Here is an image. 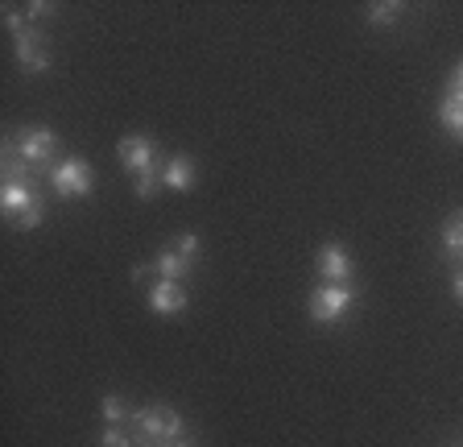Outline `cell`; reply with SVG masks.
Masks as SVG:
<instances>
[{
  "mask_svg": "<svg viewBox=\"0 0 463 447\" xmlns=\"http://www.w3.org/2000/svg\"><path fill=\"white\" fill-rule=\"evenodd\" d=\"M99 414H104L108 423L116 427V423H125V418H133V410H128L120 398H104V402H99Z\"/></svg>",
  "mask_w": 463,
  "mask_h": 447,
  "instance_id": "17",
  "label": "cell"
},
{
  "mask_svg": "<svg viewBox=\"0 0 463 447\" xmlns=\"http://www.w3.org/2000/svg\"><path fill=\"white\" fill-rule=\"evenodd\" d=\"M183 418L170 406H141L133 410V439L145 447H165L174 439H183Z\"/></svg>",
  "mask_w": 463,
  "mask_h": 447,
  "instance_id": "1",
  "label": "cell"
},
{
  "mask_svg": "<svg viewBox=\"0 0 463 447\" xmlns=\"http://www.w3.org/2000/svg\"><path fill=\"white\" fill-rule=\"evenodd\" d=\"M13 50H17V67L25 71V75H42V71H50V50L46 42H42L38 25H29V30L13 33Z\"/></svg>",
  "mask_w": 463,
  "mask_h": 447,
  "instance_id": "7",
  "label": "cell"
},
{
  "mask_svg": "<svg viewBox=\"0 0 463 447\" xmlns=\"http://www.w3.org/2000/svg\"><path fill=\"white\" fill-rule=\"evenodd\" d=\"M443 249L447 257H463V212H455L443 228Z\"/></svg>",
  "mask_w": 463,
  "mask_h": 447,
  "instance_id": "14",
  "label": "cell"
},
{
  "mask_svg": "<svg viewBox=\"0 0 463 447\" xmlns=\"http://www.w3.org/2000/svg\"><path fill=\"white\" fill-rule=\"evenodd\" d=\"M402 13H405L402 0H385V5H373V9H368V25H393Z\"/></svg>",
  "mask_w": 463,
  "mask_h": 447,
  "instance_id": "15",
  "label": "cell"
},
{
  "mask_svg": "<svg viewBox=\"0 0 463 447\" xmlns=\"http://www.w3.org/2000/svg\"><path fill=\"white\" fill-rule=\"evenodd\" d=\"M116 157H120V166H125L128 175H145V170H154L157 166V146L154 137H141V133H128L120 137V146H116Z\"/></svg>",
  "mask_w": 463,
  "mask_h": 447,
  "instance_id": "6",
  "label": "cell"
},
{
  "mask_svg": "<svg viewBox=\"0 0 463 447\" xmlns=\"http://www.w3.org/2000/svg\"><path fill=\"white\" fill-rule=\"evenodd\" d=\"M154 270H157V282H183V278H191L194 273V262L191 257H183L178 249H162L157 262H154Z\"/></svg>",
  "mask_w": 463,
  "mask_h": 447,
  "instance_id": "10",
  "label": "cell"
},
{
  "mask_svg": "<svg viewBox=\"0 0 463 447\" xmlns=\"http://www.w3.org/2000/svg\"><path fill=\"white\" fill-rule=\"evenodd\" d=\"M318 278H323V286L352 282V257H347L344 244H323L318 249Z\"/></svg>",
  "mask_w": 463,
  "mask_h": 447,
  "instance_id": "8",
  "label": "cell"
},
{
  "mask_svg": "<svg viewBox=\"0 0 463 447\" xmlns=\"http://www.w3.org/2000/svg\"><path fill=\"white\" fill-rule=\"evenodd\" d=\"M439 125H443L455 141H463V96L459 91H447L443 96V104H439Z\"/></svg>",
  "mask_w": 463,
  "mask_h": 447,
  "instance_id": "13",
  "label": "cell"
},
{
  "mask_svg": "<svg viewBox=\"0 0 463 447\" xmlns=\"http://www.w3.org/2000/svg\"><path fill=\"white\" fill-rule=\"evenodd\" d=\"M165 447H194V443H191V439L183 435V439H174V443H165Z\"/></svg>",
  "mask_w": 463,
  "mask_h": 447,
  "instance_id": "22",
  "label": "cell"
},
{
  "mask_svg": "<svg viewBox=\"0 0 463 447\" xmlns=\"http://www.w3.org/2000/svg\"><path fill=\"white\" fill-rule=\"evenodd\" d=\"M13 146H17V154L25 157L33 170H42V166H58V149H62V141H58L54 128L33 125V128H21V133L13 137Z\"/></svg>",
  "mask_w": 463,
  "mask_h": 447,
  "instance_id": "4",
  "label": "cell"
},
{
  "mask_svg": "<svg viewBox=\"0 0 463 447\" xmlns=\"http://www.w3.org/2000/svg\"><path fill=\"white\" fill-rule=\"evenodd\" d=\"M162 186H170V191H191L194 186V162L191 157H170V162H162Z\"/></svg>",
  "mask_w": 463,
  "mask_h": 447,
  "instance_id": "11",
  "label": "cell"
},
{
  "mask_svg": "<svg viewBox=\"0 0 463 447\" xmlns=\"http://www.w3.org/2000/svg\"><path fill=\"white\" fill-rule=\"evenodd\" d=\"M455 299L463 302V273H459V278H455Z\"/></svg>",
  "mask_w": 463,
  "mask_h": 447,
  "instance_id": "21",
  "label": "cell"
},
{
  "mask_svg": "<svg viewBox=\"0 0 463 447\" xmlns=\"http://www.w3.org/2000/svg\"><path fill=\"white\" fill-rule=\"evenodd\" d=\"M0 170H5V183H33V166L17 154L13 137L5 141V154H0Z\"/></svg>",
  "mask_w": 463,
  "mask_h": 447,
  "instance_id": "12",
  "label": "cell"
},
{
  "mask_svg": "<svg viewBox=\"0 0 463 447\" xmlns=\"http://www.w3.org/2000/svg\"><path fill=\"white\" fill-rule=\"evenodd\" d=\"M149 307H154L157 315H183L186 311L183 282H154L149 286Z\"/></svg>",
  "mask_w": 463,
  "mask_h": 447,
  "instance_id": "9",
  "label": "cell"
},
{
  "mask_svg": "<svg viewBox=\"0 0 463 447\" xmlns=\"http://www.w3.org/2000/svg\"><path fill=\"white\" fill-rule=\"evenodd\" d=\"M451 91H459L463 96V59L455 62V71H451Z\"/></svg>",
  "mask_w": 463,
  "mask_h": 447,
  "instance_id": "20",
  "label": "cell"
},
{
  "mask_svg": "<svg viewBox=\"0 0 463 447\" xmlns=\"http://www.w3.org/2000/svg\"><path fill=\"white\" fill-rule=\"evenodd\" d=\"M157 186H162V166H154V170H145V175H137L133 191H137V199H154Z\"/></svg>",
  "mask_w": 463,
  "mask_h": 447,
  "instance_id": "16",
  "label": "cell"
},
{
  "mask_svg": "<svg viewBox=\"0 0 463 447\" xmlns=\"http://www.w3.org/2000/svg\"><path fill=\"white\" fill-rule=\"evenodd\" d=\"M352 302H356V294H352V286H315V294H310V319L315 323H339L347 311H352Z\"/></svg>",
  "mask_w": 463,
  "mask_h": 447,
  "instance_id": "5",
  "label": "cell"
},
{
  "mask_svg": "<svg viewBox=\"0 0 463 447\" xmlns=\"http://www.w3.org/2000/svg\"><path fill=\"white\" fill-rule=\"evenodd\" d=\"M50 186L58 199H83L96 186V170L83 157H62L58 166H50Z\"/></svg>",
  "mask_w": 463,
  "mask_h": 447,
  "instance_id": "3",
  "label": "cell"
},
{
  "mask_svg": "<svg viewBox=\"0 0 463 447\" xmlns=\"http://www.w3.org/2000/svg\"><path fill=\"white\" fill-rule=\"evenodd\" d=\"M170 249H178L183 257H191V262H194V257H199V236H194V233H183L178 241L170 244Z\"/></svg>",
  "mask_w": 463,
  "mask_h": 447,
  "instance_id": "19",
  "label": "cell"
},
{
  "mask_svg": "<svg viewBox=\"0 0 463 447\" xmlns=\"http://www.w3.org/2000/svg\"><path fill=\"white\" fill-rule=\"evenodd\" d=\"M0 212L9 215L13 228L29 233V228H38L42 215H46V199L33 183H5L0 186Z\"/></svg>",
  "mask_w": 463,
  "mask_h": 447,
  "instance_id": "2",
  "label": "cell"
},
{
  "mask_svg": "<svg viewBox=\"0 0 463 447\" xmlns=\"http://www.w3.org/2000/svg\"><path fill=\"white\" fill-rule=\"evenodd\" d=\"M99 447H133V431H125V427H108L104 435H99Z\"/></svg>",
  "mask_w": 463,
  "mask_h": 447,
  "instance_id": "18",
  "label": "cell"
}]
</instances>
